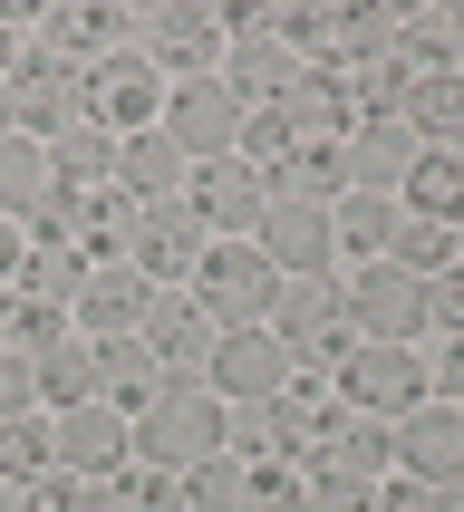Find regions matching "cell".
I'll use <instances>...</instances> for the list:
<instances>
[{
    "label": "cell",
    "instance_id": "cell-1",
    "mask_svg": "<svg viewBox=\"0 0 464 512\" xmlns=\"http://www.w3.org/2000/svg\"><path fill=\"white\" fill-rule=\"evenodd\" d=\"M126 445H136L145 474H194V464L232 455V435H223V397L213 387H155V406L145 416H126Z\"/></svg>",
    "mask_w": 464,
    "mask_h": 512
},
{
    "label": "cell",
    "instance_id": "cell-2",
    "mask_svg": "<svg viewBox=\"0 0 464 512\" xmlns=\"http://www.w3.org/2000/svg\"><path fill=\"white\" fill-rule=\"evenodd\" d=\"M184 300H194L213 329H261V319H271V300H281V271H271L252 242H213V252L194 261Z\"/></svg>",
    "mask_w": 464,
    "mask_h": 512
},
{
    "label": "cell",
    "instance_id": "cell-3",
    "mask_svg": "<svg viewBox=\"0 0 464 512\" xmlns=\"http://www.w3.org/2000/svg\"><path fill=\"white\" fill-rule=\"evenodd\" d=\"M78 116L97 136H145L155 116H165V78H155V58L145 49H107L97 68H78Z\"/></svg>",
    "mask_w": 464,
    "mask_h": 512
},
{
    "label": "cell",
    "instance_id": "cell-4",
    "mask_svg": "<svg viewBox=\"0 0 464 512\" xmlns=\"http://www.w3.org/2000/svg\"><path fill=\"white\" fill-rule=\"evenodd\" d=\"M329 397H348V416H377V426H406L416 406H426V368H416V348H377L358 339L329 377Z\"/></svg>",
    "mask_w": 464,
    "mask_h": 512
},
{
    "label": "cell",
    "instance_id": "cell-5",
    "mask_svg": "<svg viewBox=\"0 0 464 512\" xmlns=\"http://www.w3.org/2000/svg\"><path fill=\"white\" fill-rule=\"evenodd\" d=\"M155 126L174 136V155H184V165H223L232 145H242V126H252V107H242L223 78H174Z\"/></svg>",
    "mask_w": 464,
    "mask_h": 512
},
{
    "label": "cell",
    "instance_id": "cell-6",
    "mask_svg": "<svg viewBox=\"0 0 464 512\" xmlns=\"http://www.w3.org/2000/svg\"><path fill=\"white\" fill-rule=\"evenodd\" d=\"M252 252L271 261L281 281H329V261H339L329 203H290V194H271V203H261V232H252Z\"/></svg>",
    "mask_w": 464,
    "mask_h": 512
},
{
    "label": "cell",
    "instance_id": "cell-7",
    "mask_svg": "<svg viewBox=\"0 0 464 512\" xmlns=\"http://www.w3.org/2000/svg\"><path fill=\"white\" fill-rule=\"evenodd\" d=\"M213 78H223L232 97H242V107L261 116V107H281L290 87H300V49H290V39H281L271 20H242V29L223 39V68H213Z\"/></svg>",
    "mask_w": 464,
    "mask_h": 512
},
{
    "label": "cell",
    "instance_id": "cell-8",
    "mask_svg": "<svg viewBox=\"0 0 464 512\" xmlns=\"http://www.w3.org/2000/svg\"><path fill=\"white\" fill-rule=\"evenodd\" d=\"M339 300H348V329H358V339H377V348H406L416 329H426V281H406L397 261H368Z\"/></svg>",
    "mask_w": 464,
    "mask_h": 512
},
{
    "label": "cell",
    "instance_id": "cell-9",
    "mask_svg": "<svg viewBox=\"0 0 464 512\" xmlns=\"http://www.w3.org/2000/svg\"><path fill=\"white\" fill-rule=\"evenodd\" d=\"M68 126H87V116H78V68H58L49 49H29L20 68H10V136L58 145Z\"/></svg>",
    "mask_w": 464,
    "mask_h": 512
},
{
    "label": "cell",
    "instance_id": "cell-10",
    "mask_svg": "<svg viewBox=\"0 0 464 512\" xmlns=\"http://www.w3.org/2000/svg\"><path fill=\"white\" fill-rule=\"evenodd\" d=\"M126 464H136V445H126V416H116L107 397L49 416V474H87V484H107V474H126Z\"/></svg>",
    "mask_w": 464,
    "mask_h": 512
},
{
    "label": "cell",
    "instance_id": "cell-11",
    "mask_svg": "<svg viewBox=\"0 0 464 512\" xmlns=\"http://www.w3.org/2000/svg\"><path fill=\"white\" fill-rule=\"evenodd\" d=\"M261 203H271V184H261L242 155H223V165H194V184H184V213H194L213 242H252V232H261Z\"/></svg>",
    "mask_w": 464,
    "mask_h": 512
},
{
    "label": "cell",
    "instance_id": "cell-12",
    "mask_svg": "<svg viewBox=\"0 0 464 512\" xmlns=\"http://www.w3.org/2000/svg\"><path fill=\"white\" fill-rule=\"evenodd\" d=\"M213 397L223 406H261V397H281L290 387V348L271 339V329H213Z\"/></svg>",
    "mask_w": 464,
    "mask_h": 512
},
{
    "label": "cell",
    "instance_id": "cell-13",
    "mask_svg": "<svg viewBox=\"0 0 464 512\" xmlns=\"http://www.w3.org/2000/svg\"><path fill=\"white\" fill-rule=\"evenodd\" d=\"M145 58H155V78H213L223 68V20L194 10V0H165L145 20Z\"/></svg>",
    "mask_w": 464,
    "mask_h": 512
},
{
    "label": "cell",
    "instance_id": "cell-14",
    "mask_svg": "<svg viewBox=\"0 0 464 512\" xmlns=\"http://www.w3.org/2000/svg\"><path fill=\"white\" fill-rule=\"evenodd\" d=\"M213 252V232L184 213V203H145V223L136 242H126V271H145V281L165 290V281H194V261Z\"/></svg>",
    "mask_w": 464,
    "mask_h": 512
},
{
    "label": "cell",
    "instance_id": "cell-15",
    "mask_svg": "<svg viewBox=\"0 0 464 512\" xmlns=\"http://www.w3.org/2000/svg\"><path fill=\"white\" fill-rule=\"evenodd\" d=\"M416 155H426V145L406 136V116H358V126H348V145H339L348 194H397Z\"/></svg>",
    "mask_w": 464,
    "mask_h": 512
},
{
    "label": "cell",
    "instance_id": "cell-16",
    "mask_svg": "<svg viewBox=\"0 0 464 512\" xmlns=\"http://www.w3.org/2000/svg\"><path fill=\"white\" fill-rule=\"evenodd\" d=\"M271 116H281V126L310 145V155H339L348 126H358V107H348V78H329V68H300V87H290Z\"/></svg>",
    "mask_w": 464,
    "mask_h": 512
},
{
    "label": "cell",
    "instance_id": "cell-17",
    "mask_svg": "<svg viewBox=\"0 0 464 512\" xmlns=\"http://www.w3.org/2000/svg\"><path fill=\"white\" fill-rule=\"evenodd\" d=\"M145 310H155V281H145V271H126V261H87V281H78V329H97V339H136Z\"/></svg>",
    "mask_w": 464,
    "mask_h": 512
},
{
    "label": "cell",
    "instance_id": "cell-18",
    "mask_svg": "<svg viewBox=\"0 0 464 512\" xmlns=\"http://www.w3.org/2000/svg\"><path fill=\"white\" fill-rule=\"evenodd\" d=\"M397 464L416 484H464V406H416L397 426Z\"/></svg>",
    "mask_w": 464,
    "mask_h": 512
},
{
    "label": "cell",
    "instance_id": "cell-19",
    "mask_svg": "<svg viewBox=\"0 0 464 512\" xmlns=\"http://www.w3.org/2000/svg\"><path fill=\"white\" fill-rule=\"evenodd\" d=\"M58 184H68V174H58V155L49 145H29V136H0V223H39V213H49L58 203Z\"/></svg>",
    "mask_w": 464,
    "mask_h": 512
},
{
    "label": "cell",
    "instance_id": "cell-20",
    "mask_svg": "<svg viewBox=\"0 0 464 512\" xmlns=\"http://www.w3.org/2000/svg\"><path fill=\"white\" fill-rule=\"evenodd\" d=\"M78 281H87V252H68V242H29L0 300H20V310H78Z\"/></svg>",
    "mask_w": 464,
    "mask_h": 512
},
{
    "label": "cell",
    "instance_id": "cell-21",
    "mask_svg": "<svg viewBox=\"0 0 464 512\" xmlns=\"http://www.w3.org/2000/svg\"><path fill=\"white\" fill-rule=\"evenodd\" d=\"M319 474H348V484H377L387 464H397V426H377V416H329L319 435Z\"/></svg>",
    "mask_w": 464,
    "mask_h": 512
},
{
    "label": "cell",
    "instance_id": "cell-22",
    "mask_svg": "<svg viewBox=\"0 0 464 512\" xmlns=\"http://www.w3.org/2000/svg\"><path fill=\"white\" fill-rule=\"evenodd\" d=\"M116 184H126L136 203H184L194 165L174 155V136H165V126H145V136H126V145H116Z\"/></svg>",
    "mask_w": 464,
    "mask_h": 512
},
{
    "label": "cell",
    "instance_id": "cell-23",
    "mask_svg": "<svg viewBox=\"0 0 464 512\" xmlns=\"http://www.w3.org/2000/svg\"><path fill=\"white\" fill-rule=\"evenodd\" d=\"M136 339L155 368H194V358H213V319L194 310V300H174V290H155V310L136 319Z\"/></svg>",
    "mask_w": 464,
    "mask_h": 512
},
{
    "label": "cell",
    "instance_id": "cell-24",
    "mask_svg": "<svg viewBox=\"0 0 464 512\" xmlns=\"http://www.w3.org/2000/svg\"><path fill=\"white\" fill-rule=\"evenodd\" d=\"M397 194H406V223H445V232L464 223V165L445 155V145H426V155L406 165Z\"/></svg>",
    "mask_w": 464,
    "mask_h": 512
},
{
    "label": "cell",
    "instance_id": "cell-25",
    "mask_svg": "<svg viewBox=\"0 0 464 512\" xmlns=\"http://www.w3.org/2000/svg\"><path fill=\"white\" fill-rule=\"evenodd\" d=\"M387 49H397L416 78H445L464 58V10H397V39H387Z\"/></svg>",
    "mask_w": 464,
    "mask_h": 512
},
{
    "label": "cell",
    "instance_id": "cell-26",
    "mask_svg": "<svg viewBox=\"0 0 464 512\" xmlns=\"http://www.w3.org/2000/svg\"><path fill=\"white\" fill-rule=\"evenodd\" d=\"M155 387H165V368L145 358V339H97V397H107L116 416H145Z\"/></svg>",
    "mask_w": 464,
    "mask_h": 512
},
{
    "label": "cell",
    "instance_id": "cell-27",
    "mask_svg": "<svg viewBox=\"0 0 464 512\" xmlns=\"http://www.w3.org/2000/svg\"><path fill=\"white\" fill-rule=\"evenodd\" d=\"M397 116H406V136H416V145H455L464 136V78H455V68H445V78H416Z\"/></svg>",
    "mask_w": 464,
    "mask_h": 512
},
{
    "label": "cell",
    "instance_id": "cell-28",
    "mask_svg": "<svg viewBox=\"0 0 464 512\" xmlns=\"http://www.w3.org/2000/svg\"><path fill=\"white\" fill-rule=\"evenodd\" d=\"M329 232H339V252H368V261H387L397 203H387V194H339V203H329Z\"/></svg>",
    "mask_w": 464,
    "mask_h": 512
},
{
    "label": "cell",
    "instance_id": "cell-29",
    "mask_svg": "<svg viewBox=\"0 0 464 512\" xmlns=\"http://www.w3.org/2000/svg\"><path fill=\"white\" fill-rule=\"evenodd\" d=\"M39 406H58V416H68V406H97V348H49V358H39Z\"/></svg>",
    "mask_w": 464,
    "mask_h": 512
},
{
    "label": "cell",
    "instance_id": "cell-30",
    "mask_svg": "<svg viewBox=\"0 0 464 512\" xmlns=\"http://www.w3.org/2000/svg\"><path fill=\"white\" fill-rule=\"evenodd\" d=\"M387 261H397L406 281H435V271H455V232H445V223H406V213H397Z\"/></svg>",
    "mask_w": 464,
    "mask_h": 512
},
{
    "label": "cell",
    "instance_id": "cell-31",
    "mask_svg": "<svg viewBox=\"0 0 464 512\" xmlns=\"http://www.w3.org/2000/svg\"><path fill=\"white\" fill-rule=\"evenodd\" d=\"M97 512H184V484H174V474L126 464V474H107V484H97Z\"/></svg>",
    "mask_w": 464,
    "mask_h": 512
},
{
    "label": "cell",
    "instance_id": "cell-32",
    "mask_svg": "<svg viewBox=\"0 0 464 512\" xmlns=\"http://www.w3.org/2000/svg\"><path fill=\"white\" fill-rule=\"evenodd\" d=\"M39 474H49V416H10V426H0V484H39Z\"/></svg>",
    "mask_w": 464,
    "mask_h": 512
},
{
    "label": "cell",
    "instance_id": "cell-33",
    "mask_svg": "<svg viewBox=\"0 0 464 512\" xmlns=\"http://www.w3.org/2000/svg\"><path fill=\"white\" fill-rule=\"evenodd\" d=\"M300 512H377V484H348V474L300 464Z\"/></svg>",
    "mask_w": 464,
    "mask_h": 512
},
{
    "label": "cell",
    "instance_id": "cell-34",
    "mask_svg": "<svg viewBox=\"0 0 464 512\" xmlns=\"http://www.w3.org/2000/svg\"><path fill=\"white\" fill-rule=\"evenodd\" d=\"M271 194H290V203H339V194H348V165H339V155H300Z\"/></svg>",
    "mask_w": 464,
    "mask_h": 512
},
{
    "label": "cell",
    "instance_id": "cell-35",
    "mask_svg": "<svg viewBox=\"0 0 464 512\" xmlns=\"http://www.w3.org/2000/svg\"><path fill=\"white\" fill-rule=\"evenodd\" d=\"M10 416H39V368H29L20 348H0V426Z\"/></svg>",
    "mask_w": 464,
    "mask_h": 512
},
{
    "label": "cell",
    "instance_id": "cell-36",
    "mask_svg": "<svg viewBox=\"0 0 464 512\" xmlns=\"http://www.w3.org/2000/svg\"><path fill=\"white\" fill-rule=\"evenodd\" d=\"M29 512H97V484L87 474H39L29 484Z\"/></svg>",
    "mask_w": 464,
    "mask_h": 512
},
{
    "label": "cell",
    "instance_id": "cell-37",
    "mask_svg": "<svg viewBox=\"0 0 464 512\" xmlns=\"http://www.w3.org/2000/svg\"><path fill=\"white\" fill-rule=\"evenodd\" d=\"M426 319L464 339V271H435V281H426Z\"/></svg>",
    "mask_w": 464,
    "mask_h": 512
},
{
    "label": "cell",
    "instance_id": "cell-38",
    "mask_svg": "<svg viewBox=\"0 0 464 512\" xmlns=\"http://www.w3.org/2000/svg\"><path fill=\"white\" fill-rule=\"evenodd\" d=\"M377 512H445V484H416V474H397V484L377 493Z\"/></svg>",
    "mask_w": 464,
    "mask_h": 512
},
{
    "label": "cell",
    "instance_id": "cell-39",
    "mask_svg": "<svg viewBox=\"0 0 464 512\" xmlns=\"http://www.w3.org/2000/svg\"><path fill=\"white\" fill-rule=\"evenodd\" d=\"M426 387H445V406H464V339H455V348H445V368H435V377H426Z\"/></svg>",
    "mask_w": 464,
    "mask_h": 512
},
{
    "label": "cell",
    "instance_id": "cell-40",
    "mask_svg": "<svg viewBox=\"0 0 464 512\" xmlns=\"http://www.w3.org/2000/svg\"><path fill=\"white\" fill-rule=\"evenodd\" d=\"M20 252H29V232H20V223H0V290H10V271H20Z\"/></svg>",
    "mask_w": 464,
    "mask_h": 512
},
{
    "label": "cell",
    "instance_id": "cell-41",
    "mask_svg": "<svg viewBox=\"0 0 464 512\" xmlns=\"http://www.w3.org/2000/svg\"><path fill=\"white\" fill-rule=\"evenodd\" d=\"M20 58H29V39H20L10 20H0V87H10V68H20Z\"/></svg>",
    "mask_w": 464,
    "mask_h": 512
},
{
    "label": "cell",
    "instance_id": "cell-42",
    "mask_svg": "<svg viewBox=\"0 0 464 512\" xmlns=\"http://www.w3.org/2000/svg\"><path fill=\"white\" fill-rule=\"evenodd\" d=\"M0 512H29V493H20V484H0Z\"/></svg>",
    "mask_w": 464,
    "mask_h": 512
},
{
    "label": "cell",
    "instance_id": "cell-43",
    "mask_svg": "<svg viewBox=\"0 0 464 512\" xmlns=\"http://www.w3.org/2000/svg\"><path fill=\"white\" fill-rule=\"evenodd\" d=\"M445 512H464V484H445Z\"/></svg>",
    "mask_w": 464,
    "mask_h": 512
},
{
    "label": "cell",
    "instance_id": "cell-44",
    "mask_svg": "<svg viewBox=\"0 0 464 512\" xmlns=\"http://www.w3.org/2000/svg\"><path fill=\"white\" fill-rule=\"evenodd\" d=\"M455 271H464V223H455Z\"/></svg>",
    "mask_w": 464,
    "mask_h": 512
},
{
    "label": "cell",
    "instance_id": "cell-45",
    "mask_svg": "<svg viewBox=\"0 0 464 512\" xmlns=\"http://www.w3.org/2000/svg\"><path fill=\"white\" fill-rule=\"evenodd\" d=\"M445 155H455V165H464V136H455V145H445Z\"/></svg>",
    "mask_w": 464,
    "mask_h": 512
},
{
    "label": "cell",
    "instance_id": "cell-46",
    "mask_svg": "<svg viewBox=\"0 0 464 512\" xmlns=\"http://www.w3.org/2000/svg\"><path fill=\"white\" fill-rule=\"evenodd\" d=\"M455 78H464V58H455Z\"/></svg>",
    "mask_w": 464,
    "mask_h": 512
}]
</instances>
